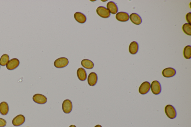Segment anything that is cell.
Returning <instances> with one entry per match:
<instances>
[{"mask_svg":"<svg viewBox=\"0 0 191 127\" xmlns=\"http://www.w3.org/2000/svg\"><path fill=\"white\" fill-rule=\"evenodd\" d=\"M166 115L170 119H174L177 116L176 111L175 108L171 105H168L165 108Z\"/></svg>","mask_w":191,"mask_h":127,"instance_id":"obj_1","label":"cell"},{"mask_svg":"<svg viewBox=\"0 0 191 127\" xmlns=\"http://www.w3.org/2000/svg\"><path fill=\"white\" fill-rule=\"evenodd\" d=\"M69 61L68 58L62 57L55 60L54 63V66L57 68H62L68 65Z\"/></svg>","mask_w":191,"mask_h":127,"instance_id":"obj_2","label":"cell"},{"mask_svg":"<svg viewBox=\"0 0 191 127\" xmlns=\"http://www.w3.org/2000/svg\"><path fill=\"white\" fill-rule=\"evenodd\" d=\"M0 68H1V66H0Z\"/></svg>","mask_w":191,"mask_h":127,"instance_id":"obj_27","label":"cell"},{"mask_svg":"<svg viewBox=\"0 0 191 127\" xmlns=\"http://www.w3.org/2000/svg\"><path fill=\"white\" fill-rule=\"evenodd\" d=\"M182 29L185 34L189 36L191 35V25L189 23H185L182 26Z\"/></svg>","mask_w":191,"mask_h":127,"instance_id":"obj_22","label":"cell"},{"mask_svg":"<svg viewBox=\"0 0 191 127\" xmlns=\"http://www.w3.org/2000/svg\"><path fill=\"white\" fill-rule=\"evenodd\" d=\"M69 127H76L74 125H71Z\"/></svg>","mask_w":191,"mask_h":127,"instance_id":"obj_26","label":"cell"},{"mask_svg":"<svg viewBox=\"0 0 191 127\" xmlns=\"http://www.w3.org/2000/svg\"><path fill=\"white\" fill-rule=\"evenodd\" d=\"M20 63L19 60L17 58H12L8 62L6 65V68L10 71L15 69L19 66Z\"/></svg>","mask_w":191,"mask_h":127,"instance_id":"obj_7","label":"cell"},{"mask_svg":"<svg viewBox=\"0 0 191 127\" xmlns=\"http://www.w3.org/2000/svg\"><path fill=\"white\" fill-rule=\"evenodd\" d=\"M150 83L149 82H144L139 88V92L142 95L146 94L150 91Z\"/></svg>","mask_w":191,"mask_h":127,"instance_id":"obj_8","label":"cell"},{"mask_svg":"<svg viewBox=\"0 0 191 127\" xmlns=\"http://www.w3.org/2000/svg\"><path fill=\"white\" fill-rule=\"evenodd\" d=\"M150 88L152 93L155 95L160 94L161 91V86L160 82L157 81L152 82L150 85Z\"/></svg>","mask_w":191,"mask_h":127,"instance_id":"obj_5","label":"cell"},{"mask_svg":"<svg viewBox=\"0 0 191 127\" xmlns=\"http://www.w3.org/2000/svg\"><path fill=\"white\" fill-rule=\"evenodd\" d=\"M139 44L136 41H134L130 43L129 47V51L130 54L135 55L139 51Z\"/></svg>","mask_w":191,"mask_h":127,"instance_id":"obj_18","label":"cell"},{"mask_svg":"<svg viewBox=\"0 0 191 127\" xmlns=\"http://www.w3.org/2000/svg\"><path fill=\"white\" fill-rule=\"evenodd\" d=\"M33 100L35 103L40 104H43L47 101L46 97L42 94L37 93L33 96Z\"/></svg>","mask_w":191,"mask_h":127,"instance_id":"obj_6","label":"cell"},{"mask_svg":"<svg viewBox=\"0 0 191 127\" xmlns=\"http://www.w3.org/2000/svg\"><path fill=\"white\" fill-rule=\"evenodd\" d=\"M77 76L78 79L82 81H85L87 78L86 71L83 68H78L77 72Z\"/></svg>","mask_w":191,"mask_h":127,"instance_id":"obj_16","label":"cell"},{"mask_svg":"<svg viewBox=\"0 0 191 127\" xmlns=\"http://www.w3.org/2000/svg\"><path fill=\"white\" fill-rule=\"evenodd\" d=\"M130 18L131 21L135 24L139 25L142 23L141 18L139 15L136 13H132L130 15Z\"/></svg>","mask_w":191,"mask_h":127,"instance_id":"obj_14","label":"cell"},{"mask_svg":"<svg viewBox=\"0 0 191 127\" xmlns=\"http://www.w3.org/2000/svg\"><path fill=\"white\" fill-rule=\"evenodd\" d=\"M186 19L189 24H191V12H189L186 16Z\"/></svg>","mask_w":191,"mask_h":127,"instance_id":"obj_24","label":"cell"},{"mask_svg":"<svg viewBox=\"0 0 191 127\" xmlns=\"http://www.w3.org/2000/svg\"><path fill=\"white\" fill-rule=\"evenodd\" d=\"M25 120V117L23 115H18L13 119L12 123L14 126H20L24 123Z\"/></svg>","mask_w":191,"mask_h":127,"instance_id":"obj_11","label":"cell"},{"mask_svg":"<svg viewBox=\"0 0 191 127\" xmlns=\"http://www.w3.org/2000/svg\"><path fill=\"white\" fill-rule=\"evenodd\" d=\"M184 57L186 59H189L191 58V46L189 45L186 46L183 51Z\"/></svg>","mask_w":191,"mask_h":127,"instance_id":"obj_20","label":"cell"},{"mask_svg":"<svg viewBox=\"0 0 191 127\" xmlns=\"http://www.w3.org/2000/svg\"><path fill=\"white\" fill-rule=\"evenodd\" d=\"M74 17L75 20L80 24H84L87 20V18L85 15L80 12L75 13Z\"/></svg>","mask_w":191,"mask_h":127,"instance_id":"obj_15","label":"cell"},{"mask_svg":"<svg viewBox=\"0 0 191 127\" xmlns=\"http://www.w3.org/2000/svg\"><path fill=\"white\" fill-rule=\"evenodd\" d=\"M176 73V72L174 68H168L163 70L162 74L165 78H171L175 76Z\"/></svg>","mask_w":191,"mask_h":127,"instance_id":"obj_12","label":"cell"},{"mask_svg":"<svg viewBox=\"0 0 191 127\" xmlns=\"http://www.w3.org/2000/svg\"><path fill=\"white\" fill-rule=\"evenodd\" d=\"M9 59V55L6 54L3 55L0 58V65L3 66L6 65Z\"/></svg>","mask_w":191,"mask_h":127,"instance_id":"obj_21","label":"cell"},{"mask_svg":"<svg viewBox=\"0 0 191 127\" xmlns=\"http://www.w3.org/2000/svg\"><path fill=\"white\" fill-rule=\"evenodd\" d=\"M107 8L110 13L113 14H117L118 12V9L117 5L113 1H110L107 4Z\"/></svg>","mask_w":191,"mask_h":127,"instance_id":"obj_13","label":"cell"},{"mask_svg":"<svg viewBox=\"0 0 191 127\" xmlns=\"http://www.w3.org/2000/svg\"><path fill=\"white\" fill-rule=\"evenodd\" d=\"M96 12L100 17L104 18H108L110 16L109 11L104 6H100L97 8Z\"/></svg>","mask_w":191,"mask_h":127,"instance_id":"obj_3","label":"cell"},{"mask_svg":"<svg viewBox=\"0 0 191 127\" xmlns=\"http://www.w3.org/2000/svg\"><path fill=\"white\" fill-rule=\"evenodd\" d=\"M98 79V76L96 73L94 72L90 73L88 78V84L90 86H94L96 84Z\"/></svg>","mask_w":191,"mask_h":127,"instance_id":"obj_9","label":"cell"},{"mask_svg":"<svg viewBox=\"0 0 191 127\" xmlns=\"http://www.w3.org/2000/svg\"><path fill=\"white\" fill-rule=\"evenodd\" d=\"M94 127H102L101 126V125H96V126H95Z\"/></svg>","mask_w":191,"mask_h":127,"instance_id":"obj_25","label":"cell"},{"mask_svg":"<svg viewBox=\"0 0 191 127\" xmlns=\"http://www.w3.org/2000/svg\"><path fill=\"white\" fill-rule=\"evenodd\" d=\"M62 108L63 112L65 114L71 113L73 109V104L71 100L68 99L65 100L62 104Z\"/></svg>","mask_w":191,"mask_h":127,"instance_id":"obj_4","label":"cell"},{"mask_svg":"<svg viewBox=\"0 0 191 127\" xmlns=\"http://www.w3.org/2000/svg\"><path fill=\"white\" fill-rule=\"evenodd\" d=\"M9 110V106L7 103L4 101L0 103V113L3 116L7 115Z\"/></svg>","mask_w":191,"mask_h":127,"instance_id":"obj_17","label":"cell"},{"mask_svg":"<svg viewBox=\"0 0 191 127\" xmlns=\"http://www.w3.org/2000/svg\"><path fill=\"white\" fill-rule=\"evenodd\" d=\"M81 65L83 67L88 69H93L94 66V64L93 62L88 59L82 60L81 62Z\"/></svg>","mask_w":191,"mask_h":127,"instance_id":"obj_19","label":"cell"},{"mask_svg":"<svg viewBox=\"0 0 191 127\" xmlns=\"http://www.w3.org/2000/svg\"><path fill=\"white\" fill-rule=\"evenodd\" d=\"M116 18L118 21L122 22H125L129 20L130 16L127 12H120L117 13L116 15Z\"/></svg>","mask_w":191,"mask_h":127,"instance_id":"obj_10","label":"cell"},{"mask_svg":"<svg viewBox=\"0 0 191 127\" xmlns=\"http://www.w3.org/2000/svg\"><path fill=\"white\" fill-rule=\"evenodd\" d=\"M6 122L3 118H0V127H4L6 126Z\"/></svg>","mask_w":191,"mask_h":127,"instance_id":"obj_23","label":"cell"}]
</instances>
